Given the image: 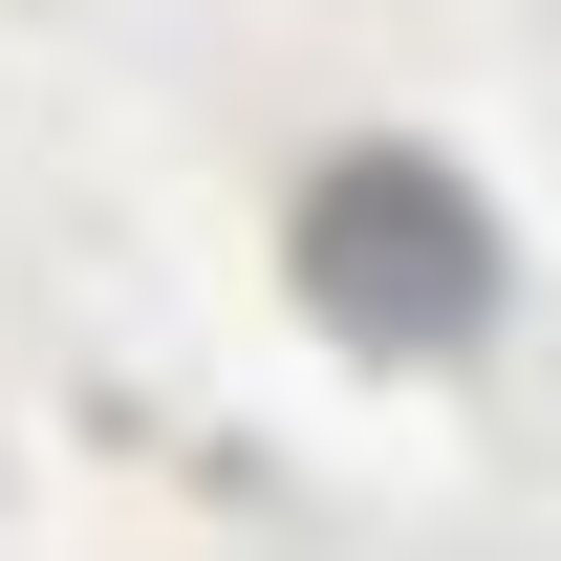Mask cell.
I'll return each instance as SVG.
<instances>
[{
	"mask_svg": "<svg viewBox=\"0 0 561 561\" xmlns=\"http://www.w3.org/2000/svg\"><path fill=\"white\" fill-rule=\"evenodd\" d=\"M280 280H302V324L324 346H389V367H454L496 324V195L454 173V151H324L302 173V216H280Z\"/></svg>",
	"mask_w": 561,
	"mask_h": 561,
	"instance_id": "obj_1",
	"label": "cell"
}]
</instances>
